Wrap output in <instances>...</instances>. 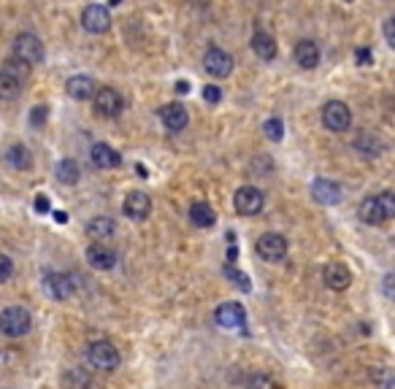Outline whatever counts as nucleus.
<instances>
[{"instance_id": "nucleus-1", "label": "nucleus", "mask_w": 395, "mask_h": 389, "mask_svg": "<svg viewBox=\"0 0 395 389\" xmlns=\"http://www.w3.org/2000/svg\"><path fill=\"white\" fill-rule=\"evenodd\" d=\"M358 217H360L365 225H385L395 217V197L393 192H382L374 194V197H365L358 208Z\"/></svg>"}, {"instance_id": "nucleus-2", "label": "nucleus", "mask_w": 395, "mask_h": 389, "mask_svg": "<svg viewBox=\"0 0 395 389\" xmlns=\"http://www.w3.org/2000/svg\"><path fill=\"white\" fill-rule=\"evenodd\" d=\"M30 311L22 308V306H8L0 311V332L8 335V338H22L30 332Z\"/></svg>"}, {"instance_id": "nucleus-3", "label": "nucleus", "mask_w": 395, "mask_h": 389, "mask_svg": "<svg viewBox=\"0 0 395 389\" xmlns=\"http://www.w3.org/2000/svg\"><path fill=\"white\" fill-rule=\"evenodd\" d=\"M87 359H90V365L93 368H98L103 373H111V370H117L119 368V362H122V357L117 352V346L114 343H108V341H93L90 346H87Z\"/></svg>"}, {"instance_id": "nucleus-4", "label": "nucleus", "mask_w": 395, "mask_h": 389, "mask_svg": "<svg viewBox=\"0 0 395 389\" xmlns=\"http://www.w3.org/2000/svg\"><path fill=\"white\" fill-rule=\"evenodd\" d=\"M14 57L22 65H35L44 60V43L33 32H19L14 38Z\"/></svg>"}, {"instance_id": "nucleus-5", "label": "nucleus", "mask_w": 395, "mask_h": 389, "mask_svg": "<svg viewBox=\"0 0 395 389\" xmlns=\"http://www.w3.org/2000/svg\"><path fill=\"white\" fill-rule=\"evenodd\" d=\"M322 125H325V130H330V132H344V130H349V125H352V111H349V106L341 103V100L325 103V108H322Z\"/></svg>"}, {"instance_id": "nucleus-6", "label": "nucleus", "mask_w": 395, "mask_h": 389, "mask_svg": "<svg viewBox=\"0 0 395 389\" xmlns=\"http://www.w3.org/2000/svg\"><path fill=\"white\" fill-rule=\"evenodd\" d=\"M233 206H235V211L241 214V217H255V214H260L265 206V194L258 190V187H241L235 197H233Z\"/></svg>"}, {"instance_id": "nucleus-7", "label": "nucleus", "mask_w": 395, "mask_h": 389, "mask_svg": "<svg viewBox=\"0 0 395 389\" xmlns=\"http://www.w3.org/2000/svg\"><path fill=\"white\" fill-rule=\"evenodd\" d=\"M93 97H95V111H98L100 117H106V119L119 117L122 108H125V100H122V95L114 87H100V90H95Z\"/></svg>"}, {"instance_id": "nucleus-8", "label": "nucleus", "mask_w": 395, "mask_h": 389, "mask_svg": "<svg viewBox=\"0 0 395 389\" xmlns=\"http://www.w3.org/2000/svg\"><path fill=\"white\" fill-rule=\"evenodd\" d=\"M258 255L265 262H282L287 257V238L279 232H265L258 238Z\"/></svg>"}, {"instance_id": "nucleus-9", "label": "nucleus", "mask_w": 395, "mask_h": 389, "mask_svg": "<svg viewBox=\"0 0 395 389\" xmlns=\"http://www.w3.org/2000/svg\"><path fill=\"white\" fill-rule=\"evenodd\" d=\"M203 68H206L214 79H225V76H231L233 73V57L225 52V49L211 46V49L206 52V57H203Z\"/></svg>"}, {"instance_id": "nucleus-10", "label": "nucleus", "mask_w": 395, "mask_h": 389, "mask_svg": "<svg viewBox=\"0 0 395 389\" xmlns=\"http://www.w3.org/2000/svg\"><path fill=\"white\" fill-rule=\"evenodd\" d=\"M81 28L87 32H106L111 28L108 8H106V6H98V3L87 6V8L81 11Z\"/></svg>"}, {"instance_id": "nucleus-11", "label": "nucleus", "mask_w": 395, "mask_h": 389, "mask_svg": "<svg viewBox=\"0 0 395 389\" xmlns=\"http://www.w3.org/2000/svg\"><path fill=\"white\" fill-rule=\"evenodd\" d=\"M341 187L333 181V179H314L311 181V197L320 203V206H336L341 203Z\"/></svg>"}, {"instance_id": "nucleus-12", "label": "nucleus", "mask_w": 395, "mask_h": 389, "mask_svg": "<svg viewBox=\"0 0 395 389\" xmlns=\"http://www.w3.org/2000/svg\"><path fill=\"white\" fill-rule=\"evenodd\" d=\"M122 211H125V217H131L135 222H141V219H146L149 217V211H152V200H149V194L141 192V190H135L125 197V203H122Z\"/></svg>"}, {"instance_id": "nucleus-13", "label": "nucleus", "mask_w": 395, "mask_h": 389, "mask_svg": "<svg viewBox=\"0 0 395 389\" xmlns=\"http://www.w3.org/2000/svg\"><path fill=\"white\" fill-rule=\"evenodd\" d=\"M214 319L220 327H225V330H238L241 324L247 322V311H244V306H238V303H222L217 311H214Z\"/></svg>"}, {"instance_id": "nucleus-14", "label": "nucleus", "mask_w": 395, "mask_h": 389, "mask_svg": "<svg viewBox=\"0 0 395 389\" xmlns=\"http://www.w3.org/2000/svg\"><path fill=\"white\" fill-rule=\"evenodd\" d=\"M160 119H163V125L171 132H182V130L190 125V114H187V108L182 106V103H168L160 108Z\"/></svg>"}, {"instance_id": "nucleus-15", "label": "nucleus", "mask_w": 395, "mask_h": 389, "mask_svg": "<svg viewBox=\"0 0 395 389\" xmlns=\"http://www.w3.org/2000/svg\"><path fill=\"white\" fill-rule=\"evenodd\" d=\"M322 279H325V284H328L330 290L344 292L352 284V270L344 262H330V265H325V270H322Z\"/></svg>"}, {"instance_id": "nucleus-16", "label": "nucleus", "mask_w": 395, "mask_h": 389, "mask_svg": "<svg viewBox=\"0 0 395 389\" xmlns=\"http://www.w3.org/2000/svg\"><path fill=\"white\" fill-rule=\"evenodd\" d=\"M44 287H46V292H49L55 300H68V297L73 295V281H70V276L57 273V270H52V273L44 276Z\"/></svg>"}, {"instance_id": "nucleus-17", "label": "nucleus", "mask_w": 395, "mask_h": 389, "mask_svg": "<svg viewBox=\"0 0 395 389\" xmlns=\"http://www.w3.org/2000/svg\"><path fill=\"white\" fill-rule=\"evenodd\" d=\"M87 262L95 268V270H111L117 265V255L106 246V243H90L87 246Z\"/></svg>"}, {"instance_id": "nucleus-18", "label": "nucleus", "mask_w": 395, "mask_h": 389, "mask_svg": "<svg viewBox=\"0 0 395 389\" xmlns=\"http://www.w3.org/2000/svg\"><path fill=\"white\" fill-rule=\"evenodd\" d=\"M90 160L95 168H117L119 165V152L114 149V146H108V143H93V149H90Z\"/></svg>"}, {"instance_id": "nucleus-19", "label": "nucleus", "mask_w": 395, "mask_h": 389, "mask_svg": "<svg viewBox=\"0 0 395 389\" xmlns=\"http://www.w3.org/2000/svg\"><path fill=\"white\" fill-rule=\"evenodd\" d=\"M19 95H22V79L11 68H3L0 70V100H17Z\"/></svg>"}, {"instance_id": "nucleus-20", "label": "nucleus", "mask_w": 395, "mask_h": 389, "mask_svg": "<svg viewBox=\"0 0 395 389\" xmlns=\"http://www.w3.org/2000/svg\"><path fill=\"white\" fill-rule=\"evenodd\" d=\"M355 149L365 154V157H376V154H382L385 152V141L379 138V135H374V132H368V130H363L355 135Z\"/></svg>"}, {"instance_id": "nucleus-21", "label": "nucleus", "mask_w": 395, "mask_h": 389, "mask_svg": "<svg viewBox=\"0 0 395 389\" xmlns=\"http://www.w3.org/2000/svg\"><path fill=\"white\" fill-rule=\"evenodd\" d=\"M66 92L73 100H90L95 95V84H93L90 76H70L66 81Z\"/></svg>"}, {"instance_id": "nucleus-22", "label": "nucleus", "mask_w": 395, "mask_h": 389, "mask_svg": "<svg viewBox=\"0 0 395 389\" xmlns=\"http://www.w3.org/2000/svg\"><path fill=\"white\" fill-rule=\"evenodd\" d=\"M296 63L306 70H314L320 65V46L314 41H300L296 46Z\"/></svg>"}, {"instance_id": "nucleus-23", "label": "nucleus", "mask_w": 395, "mask_h": 389, "mask_svg": "<svg viewBox=\"0 0 395 389\" xmlns=\"http://www.w3.org/2000/svg\"><path fill=\"white\" fill-rule=\"evenodd\" d=\"M114 232H117V225H114V219H108V217H95V219L87 225V235L95 238V243H103V241L114 238Z\"/></svg>"}, {"instance_id": "nucleus-24", "label": "nucleus", "mask_w": 395, "mask_h": 389, "mask_svg": "<svg viewBox=\"0 0 395 389\" xmlns=\"http://www.w3.org/2000/svg\"><path fill=\"white\" fill-rule=\"evenodd\" d=\"M190 219H193L195 227H211L217 222V214H214V208H211L206 200H195V203L190 206Z\"/></svg>"}, {"instance_id": "nucleus-25", "label": "nucleus", "mask_w": 395, "mask_h": 389, "mask_svg": "<svg viewBox=\"0 0 395 389\" xmlns=\"http://www.w3.org/2000/svg\"><path fill=\"white\" fill-rule=\"evenodd\" d=\"M252 52H255L260 60H273V57H276V41H273L268 32L258 30L252 35Z\"/></svg>"}, {"instance_id": "nucleus-26", "label": "nucleus", "mask_w": 395, "mask_h": 389, "mask_svg": "<svg viewBox=\"0 0 395 389\" xmlns=\"http://www.w3.org/2000/svg\"><path fill=\"white\" fill-rule=\"evenodd\" d=\"M6 162H8L11 168H17V170H30V168H33V154L28 152V146L17 143V146H11V149L6 152Z\"/></svg>"}, {"instance_id": "nucleus-27", "label": "nucleus", "mask_w": 395, "mask_h": 389, "mask_svg": "<svg viewBox=\"0 0 395 389\" xmlns=\"http://www.w3.org/2000/svg\"><path fill=\"white\" fill-rule=\"evenodd\" d=\"M57 181H63V184H79V179H81V168H79V162L66 157V160L57 162Z\"/></svg>"}, {"instance_id": "nucleus-28", "label": "nucleus", "mask_w": 395, "mask_h": 389, "mask_svg": "<svg viewBox=\"0 0 395 389\" xmlns=\"http://www.w3.org/2000/svg\"><path fill=\"white\" fill-rule=\"evenodd\" d=\"M263 132H265V138H271V141H282L285 138V125H282V119H268L263 125Z\"/></svg>"}, {"instance_id": "nucleus-29", "label": "nucleus", "mask_w": 395, "mask_h": 389, "mask_svg": "<svg viewBox=\"0 0 395 389\" xmlns=\"http://www.w3.org/2000/svg\"><path fill=\"white\" fill-rule=\"evenodd\" d=\"M247 389H279V384H276L271 376H265V373H255V376L249 379Z\"/></svg>"}, {"instance_id": "nucleus-30", "label": "nucleus", "mask_w": 395, "mask_h": 389, "mask_svg": "<svg viewBox=\"0 0 395 389\" xmlns=\"http://www.w3.org/2000/svg\"><path fill=\"white\" fill-rule=\"evenodd\" d=\"M11 276H14V262H11V257L0 255V284L11 281Z\"/></svg>"}, {"instance_id": "nucleus-31", "label": "nucleus", "mask_w": 395, "mask_h": 389, "mask_svg": "<svg viewBox=\"0 0 395 389\" xmlns=\"http://www.w3.org/2000/svg\"><path fill=\"white\" fill-rule=\"evenodd\" d=\"M203 100H206V103H220V100H222V87L206 84V87H203Z\"/></svg>"}, {"instance_id": "nucleus-32", "label": "nucleus", "mask_w": 395, "mask_h": 389, "mask_svg": "<svg viewBox=\"0 0 395 389\" xmlns=\"http://www.w3.org/2000/svg\"><path fill=\"white\" fill-rule=\"evenodd\" d=\"M46 117H49V108H46V106H35L33 114H30V122H33L35 128H41V125L46 122Z\"/></svg>"}, {"instance_id": "nucleus-33", "label": "nucleus", "mask_w": 395, "mask_h": 389, "mask_svg": "<svg viewBox=\"0 0 395 389\" xmlns=\"http://www.w3.org/2000/svg\"><path fill=\"white\" fill-rule=\"evenodd\" d=\"M385 38H387V43L395 46V19L393 17H387L385 19Z\"/></svg>"}, {"instance_id": "nucleus-34", "label": "nucleus", "mask_w": 395, "mask_h": 389, "mask_svg": "<svg viewBox=\"0 0 395 389\" xmlns=\"http://www.w3.org/2000/svg\"><path fill=\"white\" fill-rule=\"evenodd\" d=\"M35 211H38V214H49V197H46V194H38V197H35Z\"/></svg>"}, {"instance_id": "nucleus-35", "label": "nucleus", "mask_w": 395, "mask_h": 389, "mask_svg": "<svg viewBox=\"0 0 395 389\" xmlns=\"http://www.w3.org/2000/svg\"><path fill=\"white\" fill-rule=\"evenodd\" d=\"M355 54H358V63L360 65H371L374 63V57H371V52H368V49H358V52H355Z\"/></svg>"}, {"instance_id": "nucleus-36", "label": "nucleus", "mask_w": 395, "mask_h": 389, "mask_svg": "<svg viewBox=\"0 0 395 389\" xmlns=\"http://www.w3.org/2000/svg\"><path fill=\"white\" fill-rule=\"evenodd\" d=\"M176 92L187 95V92H190V84H187V81H179V84H176Z\"/></svg>"}, {"instance_id": "nucleus-37", "label": "nucleus", "mask_w": 395, "mask_h": 389, "mask_svg": "<svg viewBox=\"0 0 395 389\" xmlns=\"http://www.w3.org/2000/svg\"><path fill=\"white\" fill-rule=\"evenodd\" d=\"M55 219H57L60 225H66V222H68V214H66V211H55Z\"/></svg>"}, {"instance_id": "nucleus-38", "label": "nucleus", "mask_w": 395, "mask_h": 389, "mask_svg": "<svg viewBox=\"0 0 395 389\" xmlns=\"http://www.w3.org/2000/svg\"><path fill=\"white\" fill-rule=\"evenodd\" d=\"M190 3H193V6H195V8H206V6H209V3H211V0H190Z\"/></svg>"}, {"instance_id": "nucleus-39", "label": "nucleus", "mask_w": 395, "mask_h": 389, "mask_svg": "<svg viewBox=\"0 0 395 389\" xmlns=\"http://www.w3.org/2000/svg\"><path fill=\"white\" fill-rule=\"evenodd\" d=\"M108 3H111V6H117V3H122V0H108Z\"/></svg>"}]
</instances>
